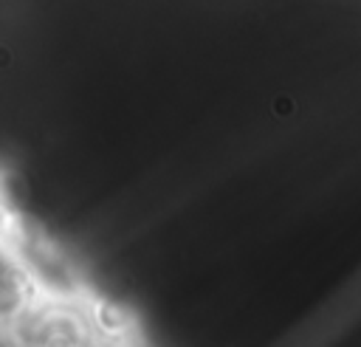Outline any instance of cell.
<instances>
[{"instance_id":"7a4b0ae2","label":"cell","mask_w":361,"mask_h":347,"mask_svg":"<svg viewBox=\"0 0 361 347\" xmlns=\"http://www.w3.org/2000/svg\"><path fill=\"white\" fill-rule=\"evenodd\" d=\"M8 336L14 347H102L96 319L68 296L39 299Z\"/></svg>"},{"instance_id":"6da1fadb","label":"cell","mask_w":361,"mask_h":347,"mask_svg":"<svg viewBox=\"0 0 361 347\" xmlns=\"http://www.w3.org/2000/svg\"><path fill=\"white\" fill-rule=\"evenodd\" d=\"M39 265L34 262L31 245L14 229L6 195H0V333H11L20 319L45 299Z\"/></svg>"}]
</instances>
